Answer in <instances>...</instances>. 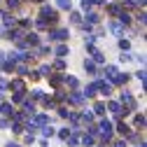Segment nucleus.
I'll return each instance as SVG.
<instances>
[{
    "instance_id": "f257e3e1",
    "label": "nucleus",
    "mask_w": 147,
    "mask_h": 147,
    "mask_svg": "<svg viewBox=\"0 0 147 147\" xmlns=\"http://www.w3.org/2000/svg\"><path fill=\"white\" fill-rule=\"evenodd\" d=\"M59 5L61 7H70V0H59Z\"/></svg>"
}]
</instances>
